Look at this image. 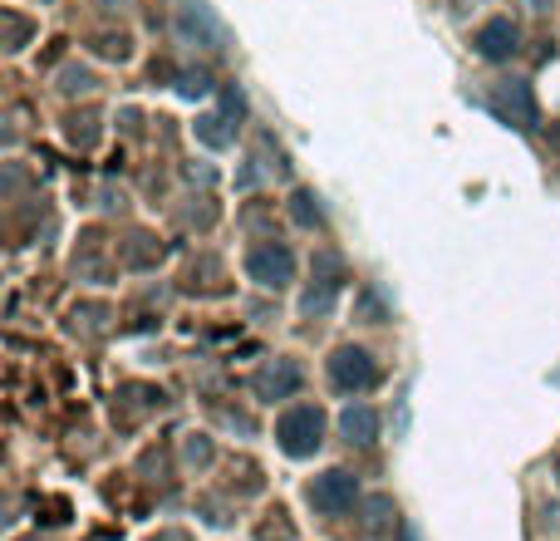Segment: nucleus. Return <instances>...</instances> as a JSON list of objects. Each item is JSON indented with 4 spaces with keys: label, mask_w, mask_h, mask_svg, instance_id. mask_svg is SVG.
<instances>
[{
    "label": "nucleus",
    "mask_w": 560,
    "mask_h": 541,
    "mask_svg": "<svg viewBox=\"0 0 560 541\" xmlns=\"http://www.w3.org/2000/svg\"><path fill=\"white\" fill-rule=\"evenodd\" d=\"M477 50H482V60H511V55H516V25H511V20L482 25V30H477Z\"/></svg>",
    "instance_id": "obj_5"
},
{
    "label": "nucleus",
    "mask_w": 560,
    "mask_h": 541,
    "mask_svg": "<svg viewBox=\"0 0 560 541\" xmlns=\"http://www.w3.org/2000/svg\"><path fill=\"white\" fill-rule=\"evenodd\" d=\"M339 423H344L349 443H374V438H379V414H374V409H364V404H359V409H349Z\"/></svg>",
    "instance_id": "obj_8"
},
{
    "label": "nucleus",
    "mask_w": 560,
    "mask_h": 541,
    "mask_svg": "<svg viewBox=\"0 0 560 541\" xmlns=\"http://www.w3.org/2000/svg\"><path fill=\"white\" fill-rule=\"evenodd\" d=\"M256 389H261V394H271V399H285V394H295V389H300V369H295V364L266 369V374L256 379Z\"/></svg>",
    "instance_id": "obj_7"
},
{
    "label": "nucleus",
    "mask_w": 560,
    "mask_h": 541,
    "mask_svg": "<svg viewBox=\"0 0 560 541\" xmlns=\"http://www.w3.org/2000/svg\"><path fill=\"white\" fill-rule=\"evenodd\" d=\"M497 109H502L506 119L516 114V128H531V123H536V104H531V89H526V84H511L502 99H497Z\"/></svg>",
    "instance_id": "obj_6"
},
{
    "label": "nucleus",
    "mask_w": 560,
    "mask_h": 541,
    "mask_svg": "<svg viewBox=\"0 0 560 541\" xmlns=\"http://www.w3.org/2000/svg\"><path fill=\"white\" fill-rule=\"evenodd\" d=\"M276 438L290 458H310V453L320 448V438H325V414H320L315 404H300V409L280 414Z\"/></svg>",
    "instance_id": "obj_1"
},
{
    "label": "nucleus",
    "mask_w": 560,
    "mask_h": 541,
    "mask_svg": "<svg viewBox=\"0 0 560 541\" xmlns=\"http://www.w3.org/2000/svg\"><path fill=\"white\" fill-rule=\"evenodd\" d=\"M330 379H335V389H344V394L369 389L374 384V360L364 350H339L335 360H330Z\"/></svg>",
    "instance_id": "obj_4"
},
{
    "label": "nucleus",
    "mask_w": 560,
    "mask_h": 541,
    "mask_svg": "<svg viewBox=\"0 0 560 541\" xmlns=\"http://www.w3.org/2000/svg\"><path fill=\"white\" fill-rule=\"evenodd\" d=\"M246 271H251L256 286H285V281L295 276V256H290L285 246H261V251H251Z\"/></svg>",
    "instance_id": "obj_3"
},
{
    "label": "nucleus",
    "mask_w": 560,
    "mask_h": 541,
    "mask_svg": "<svg viewBox=\"0 0 560 541\" xmlns=\"http://www.w3.org/2000/svg\"><path fill=\"white\" fill-rule=\"evenodd\" d=\"M354 497H359V482L349 478L344 468H330V473H320V478L310 482V507H315V512L339 517V512L354 507Z\"/></svg>",
    "instance_id": "obj_2"
},
{
    "label": "nucleus",
    "mask_w": 560,
    "mask_h": 541,
    "mask_svg": "<svg viewBox=\"0 0 560 541\" xmlns=\"http://www.w3.org/2000/svg\"><path fill=\"white\" fill-rule=\"evenodd\" d=\"M217 123H222V119H202V138H207L212 148H222V143H226V133L217 128Z\"/></svg>",
    "instance_id": "obj_9"
}]
</instances>
